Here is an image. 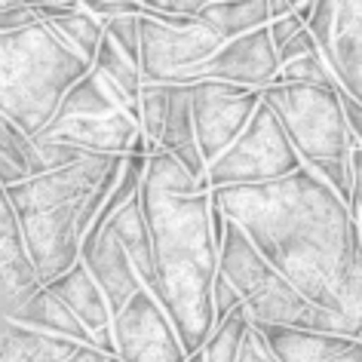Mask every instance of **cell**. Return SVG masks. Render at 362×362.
Here are the masks:
<instances>
[{
	"instance_id": "cell-13",
	"label": "cell",
	"mask_w": 362,
	"mask_h": 362,
	"mask_svg": "<svg viewBox=\"0 0 362 362\" xmlns=\"http://www.w3.org/2000/svg\"><path fill=\"white\" fill-rule=\"evenodd\" d=\"M123 157H98L89 153L86 160L74 163V166L47 172L37 178H25L13 187H4L6 200H10L16 218L43 209H56V206H71V203H86V197L95 191V185L105 178V172L117 166Z\"/></svg>"
},
{
	"instance_id": "cell-21",
	"label": "cell",
	"mask_w": 362,
	"mask_h": 362,
	"mask_svg": "<svg viewBox=\"0 0 362 362\" xmlns=\"http://www.w3.org/2000/svg\"><path fill=\"white\" fill-rule=\"evenodd\" d=\"M102 230L111 233V237L120 243V249L126 252V258H129L135 276L141 279L144 288H151V283H153V258H151V237H148V224H144L139 197L126 203L123 209H117L111 218H107V224Z\"/></svg>"
},
{
	"instance_id": "cell-23",
	"label": "cell",
	"mask_w": 362,
	"mask_h": 362,
	"mask_svg": "<svg viewBox=\"0 0 362 362\" xmlns=\"http://www.w3.org/2000/svg\"><path fill=\"white\" fill-rule=\"evenodd\" d=\"M83 344L6 322L0 332V362H62Z\"/></svg>"
},
{
	"instance_id": "cell-36",
	"label": "cell",
	"mask_w": 362,
	"mask_h": 362,
	"mask_svg": "<svg viewBox=\"0 0 362 362\" xmlns=\"http://www.w3.org/2000/svg\"><path fill=\"white\" fill-rule=\"evenodd\" d=\"M316 47H313V37L307 34V28H301L295 34L292 40L286 43V47H279L276 49V62L279 65H286V62H292V59H301V56H313Z\"/></svg>"
},
{
	"instance_id": "cell-17",
	"label": "cell",
	"mask_w": 362,
	"mask_h": 362,
	"mask_svg": "<svg viewBox=\"0 0 362 362\" xmlns=\"http://www.w3.org/2000/svg\"><path fill=\"white\" fill-rule=\"evenodd\" d=\"M80 264L86 267L89 279L98 286V292L105 295L107 301V310L120 313L126 301L141 292V279L135 276V270L129 264V258H126V252L120 249V243H117L111 233H98V237L89 243V246L80 249Z\"/></svg>"
},
{
	"instance_id": "cell-14",
	"label": "cell",
	"mask_w": 362,
	"mask_h": 362,
	"mask_svg": "<svg viewBox=\"0 0 362 362\" xmlns=\"http://www.w3.org/2000/svg\"><path fill=\"white\" fill-rule=\"evenodd\" d=\"M37 139L62 141L68 148L98 153V157H144L148 141L139 123L129 114L117 111L107 117H86V120H65L59 126H47Z\"/></svg>"
},
{
	"instance_id": "cell-8",
	"label": "cell",
	"mask_w": 362,
	"mask_h": 362,
	"mask_svg": "<svg viewBox=\"0 0 362 362\" xmlns=\"http://www.w3.org/2000/svg\"><path fill=\"white\" fill-rule=\"evenodd\" d=\"M221 40L197 22L194 28H166L139 13V74L151 86H185V74L206 62Z\"/></svg>"
},
{
	"instance_id": "cell-12",
	"label": "cell",
	"mask_w": 362,
	"mask_h": 362,
	"mask_svg": "<svg viewBox=\"0 0 362 362\" xmlns=\"http://www.w3.org/2000/svg\"><path fill=\"white\" fill-rule=\"evenodd\" d=\"M80 209H83V203H71L19 218L25 252H28L40 286L68 274L80 261V230H77Z\"/></svg>"
},
{
	"instance_id": "cell-19",
	"label": "cell",
	"mask_w": 362,
	"mask_h": 362,
	"mask_svg": "<svg viewBox=\"0 0 362 362\" xmlns=\"http://www.w3.org/2000/svg\"><path fill=\"white\" fill-rule=\"evenodd\" d=\"M4 320L13 322V325H22V329L56 334V338H65V341L83 344V347H93V341H89V334L83 332V325H80L74 316L59 304V298L49 295L43 286L34 288V292H28L25 298H19V301L4 313Z\"/></svg>"
},
{
	"instance_id": "cell-6",
	"label": "cell",
	"mask_w": 362,
	"mask_h": 362,
	"mask_svg": "<svg viewBox=\"0 0 362 362\" xmlns=\"http://www.w3.org/2000/svg\"><path fill=\"white\" fill-rule=\"evenodd\" d=\"M301 169V160L286 141L279 123L264 105L255 107L246 129L230 141V148L218 153L206 166V191L215 187H243V185H267L286 178Z\"/></svg>"
},
{
	"instance_id": "cell-18",
	"label": "cell",
	"mask_w": 362,
	"mask_h": 362,
	"mask_svg": "<svg viewBox=\"0 0 362 362\" xmlns=\"http://www.w3.org/2000/svg\"><path fill=\"white\" fill-rule=\"evenodd\" d=\"M34 288H40V283L28 252H25L19 218H16L13 206L6 200L4 187H0V292L19 301Z\"/></svg>"
},
{
	"instance_id": "cell-1",
	"label": "cell",
	"mask_w": 362,
	"mask_h": 362,
	"mask_svg": "<svg viewBox=\"0 0 362 362\" xmlns=\"http://www.w3.org/2000/svg\"><path fill=\"white\" fill-rule=\"evenodd\" d=\"M209 200L313 307L362 325V252L344 203L304 166L267 185L215 187Z\"/></svg>"
},
{
	"instance_id": "cell-3",
	"label": "cell",
	"mask_w": 362,
	"mask_h": 362,
	"mask_svg": "<svg viewBox=\"0 0 362 362\" xmlns=\"http://www.w3.org/2000/svg\"><path fill=\"white\" fill-rule=\"evenodd\" d=\"M89 71L43 22L0 34V114L28 139L47 129L62 95Z\"/></svg>"
},
{
	"instance_id": "cell-16",
	"label": "cell",
	"mask_w": 362,
	"mask_h": 362,
	"mask_svg": "<svg viewBox=\"0 0 362 362\" xmlns=\"http://www.w3.org/2000/svg\"><path fill=\"white\" fill-rule=\"evenodd\" d=\"M43 288H47L49 295H56L59 304L65 307L80 325H83V332L89 334L93 347L114 359L111 310H107V301H105V295L98 292V286L89 279L86 267L77 261L68 274H62L59 279H52V283H47Z\"/></svg>"
},
{
	"instance_id": "cell-15",
	"label": "cell",
	"mask_w": 362,
	"mask_h": 362,
	"mask_svg": "<svg viewBox=\"0 0 362 362\" xmlns=\"http://www.w3.org/2000/svg\"><path fill=\"white\" fill-rule=\"evenodd\" d=\"M264 344L270 362H362V341L344 334L286 329V325H252Z\"/></svg>"
},
{
	"instance_id": "cell-39",
	"label": "cell",
	"mask_w": 362,
	"mask_h": 362,
	"mask_svg": "<svg viewBox=\"0 0 362 362\" xmlns=\"http://www.w3.org/2000/svg\"><path fill=\"white\" fill-rule=\"evenodd\" d=\"M62 362H117V359L105 356V353H98L95 347H77L68 359H62Z\"/></svg>"
},
{
	"instance_id": "cell-38",
	"label": "cell",
	"mask_w": 362,
	"mask_h": 362,
	"mask_svg": "<svg viewBox=\"0 0 362 362\" xmlns=\"http://www.w3.org/2000/svg\"><path fill=\"white\" fill-rule=\"evenodd\" d=\"M237 362H270L267 350H264V344H261V338L255 334V329H252V325H249L246 338H243V344H240Z\"/></svg>"
},
{
	"instance_id": "cell-25",
	"label": "cell",
	"mask_w": 362,
	"mask_h": 362,
	"mask_svg": "<svg viewBox=\"0 0 362 362\" xmlns=\"http://www.w3.org/2000/svg\"><path fill=\"white\" fill-rule=\"evenodd\" d=\"M246 332H249V316L240 304L215 325L209 332V338H206L185 362H237V353H240V344L246 338Z\"/></svg>"
},
{
	"instance_id": "cell-37",
	"label": "cell",
	"mask_w": 362,
	"mask_h": 362,
	"mask_svg": "<svg viewBox=\"0 0 362 362\" xmlns=\"http://www.w3.org/2000/svg\"><path fill=\"white\" fill-rule=\"evenodd\" d=\"M341 114H344V126H347L350 139L362 141V102L350 98L347 93H341Z\"/></svg>"
},
{
	"instance_id": "cell-7",
	"label": "cell",
	"mask_w": 362,
	"mask_h": 362,
	"mask_svg": "<svg viewBox=\"0 0 362 362\" xmlns=\"http://www.w3.org/2000/svg\"><path fill=\"white\" fill-rule=\"evenodd\" d=\"M334 86L362 102V4L359 0H313L304 25Z\"/></svg>"
},
{
	"instance_id": "cell-31",
	"label": "cell",
	"mask_w": 362,
	"mask_h": 362,
	"mask_svg": "<svg viewBox=\"0 0 362 362\" xmlns=\"http://www.w3.org/2000/svg\"><path fill=\"white\" fill-rule=\"evenodd\" d=\"M0 157H6L10 163H16L25 175H28V157H31V139L25 132L16 129L13 120H6L0 114Z\"/></svg>"
},
{
	"instance_id": "cell-11",
	"label": "cell",
	"mask_w": 362,
	"mask_h": 362,
	"mask_svg": "<svg viewBox=\"0 0 362 362\" xmlns=\"http://www.w3.org/2000/svg\"><path fill=\"white\" fill-rule=\"evenodd\" d=\"M279 71L276 52L270 47L267 28L249 31L237 40L221 43L206 62L185 74V86L194 83H230L243 89H267Z\"/></svg>"
},
{
	"instance_id": "cell-9",
	"label": "cell",
	"mask_w": 362,
	"mask_h": 362,
	"mask_svg": "<svg viewBox=\"0 0 362 362\" xmlns=\"http://www.w3.org/2000/svg\"><path fill=\"white\" fill-rule=\"evenodd\" d=\"M187 89H191V123L197 151L209 166L246 129L249 117L261 105V93L230 83H194Z\"/></svg>"
},
{
	"instance_id": "cell-22",
	"label": "cell",
	"mask_w": 362,
	"mask_h": 362,
	"mask_svg": "<svg viewBox=\"0 0 362 362\" xmlns=\"http://www.w3.org/2000/svg\"><path fill=\"white\" fill-rule=\"evenodd\" d=\"M197 22L206 25L221 43L249 31L267 28V0H203Z\"/></svg>"
},
{
	"instance_id": "cell-24",
	"label": "cell",
	"mask_w": 362,
	"mask_h": 362,
	"mask_svg": "<svg viewBox=\"0 0 362 362\" xmlns=\"http://www.w3.org/2000/svg\"><path fill=\"white\" fill-rule=\"evenodd\" d=\"M117 111H120V107H117L114 98L107 95L102 80H98L93 71H86V74L62 95L56 114H52V120L47 126H59L65 120H86V117H107V114H117Z\"/></svg>"
},
{
	"instance_id": "cell-28",
	"label": "cell",
	"mask_w": 362,
	"mask_h": 362,
	"mask_svg": "<svg viewBox=\"0 0 362 362\" xmlns=\"http://www.w3.org/2000/svg\"><path fill=\"white\" fill-rule=\"evenodd\" d=\"M169 89L172 86H151L141 83L139 93V129L148 144L160 141L163 123H166V111H169Z\"/></svg>"
},
{
	"instance_id": "cell-26",
	"label": "cell",
	"mask_w": 362,
	"mask_h": 362,
	"mask_svg": "<svg viewBox=\"0 0 362 362\" xmlns=\"http://www.w3.org/2000/svg\"><path fill=\"white\" fill-rule=\"evenodd\" d=\"M47 28L56 34V40L65 49L74 52L80 62L93 65L95 49H98V43H102L105 31H102V22H95L93 16L83 10V4H80L77 13H71V16H65V19H59V22H49Z\"/></svg>"
},
{
	"instance_id": "cell-32",
	"label": "cell",
	"mask_w": 362,
	"mask_h": 362,
	"mask_svg": "<svg viewBox=\"0 0 362 362\" xmlns=\"http://www.w3.org/2000/svg\"><path fill=\"white\" fill-rule=\"evenodd\" d=\"M83 10L93 16L95 22H111V19H123V16H139L141 4L139 0H80Z\"/></svg>"
},
{
	"instance_id": "cell-33",
	"label": "cell",
	"mask_w": 362,
	"mask_h": 362,
	"mask_svg": "<svg viewBox=\"0 0 362 362\" xmlns=\"http://www.w3.org/2000/svg\"><path fill=\"white\" fill-rule=\"evenodd\" d=\"M34 22L37 19L31 16L25 0H0V34L25 28V25H34Z\"/></svg>"
},
{
	"instance_id": "cell-30",
	"label": "cell",
	"mask_w": 362,
	"mask_h": 362,
	"mask_svg": "<svg viewBox=\"0 0 362 362\" xmlns=\"http://www.w3.org/2000/svg\"><path fill=\"white\" fill-rule=\"evenodd\" d=\"M102 31H105V40L120 56H126L132 65H139V16H123V19L102 22Z\"/></svg>"
},
{
	"instance_id": "cell-4",
	"label": "cell",
	"mask_w": 362,
	"mask_h": 362,
	"mask_svg": "<svg viewBox=\"0 0 362 362\" xmlns=\"http://www.w3.org/2000/svg\"><path fill=\"white\" fill-rule=\"evenodd\" d=\"M218 274L237 292L249 325H286V329H307L325 334L359 338L362 325L344 316L313 307L301 298L264 258L252 249L243 230L233 221L224 224V237L218 243Z\"/></svg>"
},
{
	"instance_id": "cell-2",
	"label": "cell",
	"mask_w": 362,
	"mask_h": 362,
	"mask_svg": "<svg viewBox=\"0 0 362 362\" xmlns=\"http://www.w3.org/2000/svg\"><path fill=\"white\" fill-rule=\"evenodd\" d=\"M139 203L153 258L148 292L172 322L185 356H191L215 329L212 279L218 276V243L209 221V191L169 194L141 181Z\"/></svg>"
},
{
	"instance_id": "cell-29",
	"label": "cell",
	"mask_w": 362,
	"mask_h": 362,
	"mask_svg": "<svg viewBox=\"0 0 362 362\" xmlns=\"http://www.w3.org/2000/svg\"><path fill=\"white\" fill-rule=\"evenodd\" d=\"M332 83L334 80L329 74V68L322 65L320 52H313V56H301L279 65L270 86H332Z\"/></svg>"
},
{
	"instance_id": "cell-35",
	"label": "cell",
	"mask_w": 362,
	"mask_h": 362,
	"mask_svg": "<svg viewBox=\"0 0 362 362\" xmlns=\"http://www.w3.org/2000/svg\"><path fill=\"white\" fill-rule=\"evenodd\" d=\"M304 25L298 22V16L295 13H288V16H283V19H274V22H267V37H270V47H274V52L279 49V47H286L288 40L295 37L298 31H301Z\"/></svg>"
},
{
	"instance_id": "cell-20",
	"label": "cell",
	"mask_w": 362,
	"mask_h": 362,
	"mask_svg": "<svg viewBox=\"0 0 362 362\" xmlns=\"http://www.w3.org/2000/svg\"><path fill=\"white\" fill-rule=\"evenodd\" d=\"M157 148L163 153H169L187 175L203 185L206 163L200 160V151H197L194 123H191V89L187 86H172L169 89V111H166V123H163Z\"/></svg>"
},
{
	"instance_id": "cell-10",
	"label": "cell",
	"mask_w": 362,
	"mask_h": 362,
	"mask_svg": "<svg viewBox=\"0 0 362 362\" xmlns=\"http://www.w3.org/2000/svg\"><path fill=\"white\" fill-rule=\"evenodd\" d=\"M111 344L117 362H185L178 334L148 288L135 292L111 316Z\"/></svg>"
},
{
	"instance_id": "cell-27",
	"label": "cell",
	"mask_w": 362,
	"mask_h": 362,
	"mask_svg": "<svg viewBox=\"0 0 362 362\" xmlns=\"http://www.w3.org/2000/svg\"><path fill=\"white\" fill-rule=\"evenodd\" d=\"M86 157H89L86 151L68 148V144H62V141H49V139H31L28 178H37V175H47V172H56V169L74 166V163L86 160Z\"/></svg>"
},
{
	"instance_id": "cell-34",
	"label": "cell",
	"mask_w": 362,
	"mask_h": 362,
	"mask_svg": "<svg viewBox=\"0 0 362 362\" xmlns=\"http://www.w3.org/2000/svg\"><path fill=\"white\" fill-rule=\"evenodd\" d=\"M233 307H240V298H237V292L224 283V276L218 274L212 279V322L218 325L224 316H228Z\"/></svg>"
},
{
	"instance_id": "cell-5",
	"label": "cell",
	"mask_w": 362,
	"mask_h": 362,
	"mask_svg": "<svg viewBox=\"0 0 362 362\" xmlns=\"http://www.w3.org/2000/svg\"><path fill=\"white\" fill-rule=\"evenodd\" d=\"M261 105L274 114L286 141L292 144L301 166L322 160H347L362 141L350 139L341 114L338 86H267Z\"/></svg>"
}]
</instances>
